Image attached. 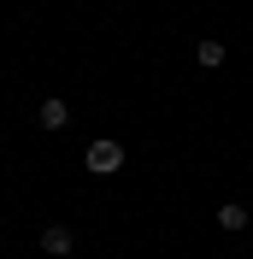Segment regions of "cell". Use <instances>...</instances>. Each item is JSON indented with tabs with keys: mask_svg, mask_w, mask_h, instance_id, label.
<instances>
[{
	"mask_svg": "<svg viewBox=\"0 0 253 259\" xmlns=\"http://www.w3.org/2000/svg\"><path fill=\"white\" fill-rule=\"evenodd\" d=\"M82 165H89L95 177H112V171L124 165V147H118V142H95L89 153H82Z\"/></svg>",
	"mask_w": 253,
	"mask_h": 259,
	"instance_id": "obj_1",
	"label": "cell"
},
{
	"mask_svg": "<svg viewBox=\"0 0 253 259\" xmlns=\"http://www.w3.org/2000/svg\"><path fill=\"white\" fill-rule=\"evenodd\" d=\"M71 247H77V242H71V230H65V224H48V230H41V253L65 259V253H71Z\"/></svg>",
	"mask_w": 253,
	"mask_h": 259,
	"instance_id": "obj_2",
	"label": "cell"
},
{
	"mask_svg": "<svg viewBox=\"0 0 253 259\" xmlns=\"http://www.w3.org/2000/svg\"><path fill=\"white\" fill-rule=\"evenodd\" d=\"M35 124H41V130H65V124H71V112H65V100H59V95H53V100H41V112H35Z\"/></svg>",
	"mask_w": 253,
	"mask_h": 259,
	"instance_id": "obj_3",
	"label": "cell"
},
{
	"mask_svg": "<svg viewBox=\"0 0 253 259\" xmlns=\"http://www.w3.org/2000/svg\"><path fill=\"white\" fill-rule=\"evenodd\" d=\"M218 224H224V230H241V224H247V206H241V200L218 206Z\"/></svg>",
	"mask_w": 253,
	"mask_h": 259,
	"instance_id": "obj_4",
	"label": "cell"
},
{
	"mask_svg": "<svg viewBox=\"0 0 253 259\" xmlns=\"http://www.w3.org/2000/svg\"><path fill=\"white\" fill-rule=\"evenodd\" d=\"M194 59H200L206 71H212V65H224V41H200V48H194Z\"/></svg>",
	"mask_w": 253,
	"mask_h": 259,
	"instance_id": "obj_5",
	"label": "cell"
}]
</instances>
